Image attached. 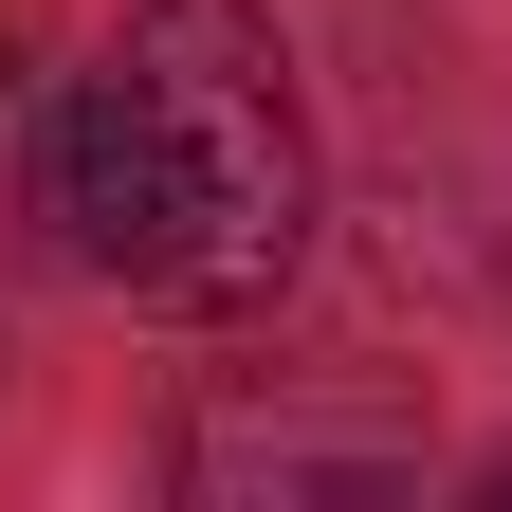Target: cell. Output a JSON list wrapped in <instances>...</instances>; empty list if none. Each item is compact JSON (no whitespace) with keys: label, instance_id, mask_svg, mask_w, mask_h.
Here are the masks:
<instances>
[{"label":"cell","instance_id":"cell-1","mask_svg":"<svg viewBox=\"0 0 512 512\" xmlns=\"http://www.w3.org/2000/svg\"><path fill=\"white\" fill-rule=\"evenodd\" d=\"M55 238L147 311H256L311 238V128H293V55L256 0H147L110 19V55L55 92L37 147Z\"/></svg>","mask_w":512,"mask_h":512},{"label":"cell","instance_id":"cell-2","mask_svg":"<svg viewBox=\"0 0 512 512\" xmlns=\"http://www.w3.org/2000/svg\"><path fill=\"white\" fill-rule=\"evenodd\" d=\"M384 476H421V421L384 384H275L183 421V494H384Z\"/></svg>","mask_w":512,"mask_h":512}]
</instances>
